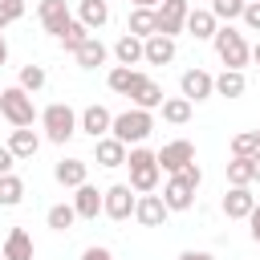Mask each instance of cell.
Masks as SVG:
<instances>
[{
  "instance_id": "cell-1",
  "label": "cell",
  "mask_w": 260,
  "mask_h": 260,
  "mask_svg": "<svg viewBox=\"0 0 260 260\" xmlns=\"http://www.w3.org/2000/svg\"><path fill=\"white\" fill-rule=\"evenodd\" d=\"M199 183H203V171H199L195 162H187L179 175H171L167 187H162V203H167V211H187V207L195 203Z\"/></svg>"
},
{
  "instance_id": "cell-2",
  "label": "cell",
  "mask_w": 260,
  "mask_h": 260,
  "mask_svg": "<svg viewBox=\"0 0 260 260\" xmlns=\"http://www.w3.org/2000/svg\"><path fill=\"white\" fill-rule=\"evenodd\" d=\"M211 45H215V53H219L223 69H240V73H244V65L252 61V45H248V41H244V32H236L232 24H219V28H215V37H211Z\"/></svg>"
},
{
  "instance_id": "cell-3",
  "label": "cell",
  "mask_w": 260,
  "mask_h": 260,
  "mask_svg": "<svg viewBox=\"0 0 260 260\" xmlns=\"http://www.w3.org/2000/svg\"><path fill=\"white\" fill-rule=\"evenodd\" d=\"M126 167H130V191H138V195H150V191H158V158H154V150H146V146H134L130 154H126Z\"/></svg>"
},
{
  "instance_id": "cell-4",
  "label": "cell",
  "mask_w": 260,
  "mask_h": 260,
  "mask_svg": "<svg viewBox=\"0 0 260 260\" xmlns=\"http://www.w3.org/2000/svg\"><path fill=\"white\" fill-rule=\"evenodd\" d=\"M150 130H154V114L150 110H126V114H114V122H110V134L122 146L150 138Z\"/></svg>"
},
{
  "instance_id": "cell-5",
  "label": "cell",
  "mask_w": 260,
  "mask_h": 260,
  "mask_svg": "<svg viewBox=\"0 0 260 260\" xmlns=\"http://www.w3.org/2000/svg\"><path fill=\"white\" fill-rule=\"evenodd\" d=\"M41 126H45V138L49 142H69L77 134V114L69 102H53L41 110Z\"/></svg>"
},
{
  "instance_id": "cell-6",
  "label": "cell",
  "mask_w": 260,
  "mask_h": 260,
  "mask_svg": "<svg viewBox=\"0 0 260 260\" xmlns=\"http://www.w3.org/2000/svg\"><path fill=\"white\" fill-rule=\"evenodd\" d=\"M0 114L8 118V126H12V130H20V126H32V118H37L32 93H24L20 85H8V89H0Z\"/></svg>"
},
{
  "instance_id": "cell-7",
  "label": "cell",
  "mask_w": 260,
  "mask_h": 260,
  "mask_svg": "<svg viewBox=\"0 0 260 260\" xmlns=\"http://www.w3.org/2000/svg\"><path fill=\"white\" fill-rule=\"evenodd\" d=\"M134 199L138 195H130V183H114V187H106L102 191V215H110V219H130L134 215Z\"/></svg>"
},
{
  "instance_id": "cell-8",
  "label": "cell",
  "mask_w": 260,
  "mask_h": 260,
  "mask_svg": "<svg viewBox=\"0 0 260 260\" xmlns=\"http://www.w3.org/2000/svg\"><path fill=\"white\" fill-rule=\"evenodd\" d=\"M187 12H191L187 0H162V4L154 8V24H158V32L175 41V32H183V24H187Z\"/></svg>"
},
{
  "instance_id": "cell-9",
  "label": "cell",
  "mask_w": 260,
  "mask_h": 260,
  "mask_svg": "<svg viewBox=\"0 0 260 260\" xmlns=\"http://www.w3.org/2000/svg\"><path fill=\"white\" fill-rule=\"evenodd\" d=\"M154 158H158V171L179 175L187 162H195V146H191L187 138H175V142H167L162 150H154Z\"/></svg>"
},
{
  "instance_id": "cell-10",
  "label": "cell",
  "mask_w": 260,
  "mask_h": 260,
  "mask_svg": "<svg viewBox=\"0 0 260 260\" xmlns=\"http://www.w3.org/2000/svg\"><path fill=\"white\" fill-rule=\"evenodd\" d=\"M167 215H171V211H167L162 195H154V191H150V195H138V199H134V219H138L142 228H162V223H167Z\"/></svg>"
},
{
  "instance_id": "cell-11",
  "label": "cell",
  "mask_w": 260,
  "mask_h": 260,
  "mask_svg": "<svg viewBox=\"0 0 260 260\" xmlns=\"http://www.w3.org/2000/svg\"><path fill=\"white\" fill-rule=\"evenodd\" d=\"M37 20H41V28H45V32L61 37V32H65V24H69L73 16H69V4H65V0H41V4H37Z\"/></svg>"
},
{
  "instance_id": "cell-12",
  "label": "cell",
  "mask_w": 260,
  "mask_h": 260,
  "mask_svg": "<svg viewBox=\"0 0 260 260\" xmlns=\"http://www.w3.org/2000/svg\"><path fill=\"white\" fill-rule=\"evenodd\" d=\"M179 89H183L187 102H203V98L215 93V77H211L207 69H187V73L179 77Z\"/></svg>"
},
{
  "instance_id": "cell-13",
  "label": "cell",
  "mask_w": 260,
  "mask_h": 260,
  "mask_svg": "<svg viewBox=\"0 0 260 260\" xmlns=\"http://www.w3.org/2000/svg\"><path fill=\"white\" fill-rule=\"evenodd\" d=\"M110 122H114V114H110L106 106H98V102H93V106H85V110H81L77 130H85L89 138H106V134H110Z\"/></svg>"
},
{
  "instance_id": "cell-14",
  "label": "cell",
  "mask_w": 260,
  "mask_h": 260,
  "mask_svg": "<svg viewBox=\"0 0 260 260\" xmlns=\"http://www.w3.org/2000/svg\"><path fill=\"white\" fill-rule=\"evenodd\" d=\"M130 98H134V110H158L167 93H162V85H158L154 77H146V73H142V77H138V85L130 89Z\"/></svg>"
},
{
  "instance_id": "cell-15",
  "label": "cell",
  "mask_w": 260,
  "mask_h": 260,
  "mask_svg": "<svg viewBox=\"0 0 260 260\" xmlns=\"http://www.w3.org/2000/svg\"><path fill=\"white\" fill-rule=\"evenodd\" d=\"M142 61H146V65H167V61H175V41L162 37V32L146 37V41H142Z\"/></svg>"
},
{
  "instance_id": "cell-16",
  "label": "cell",
  "mask_w": 260,
  "mask_h": 260,
  "mask_svg": "<svg viewBox=\"0 0 260 260\" xmlns=\"http://www.w3.org/2000/svg\"><path fill=\"white\" fill-rule=\"evenodd\" d=\"M73 211H77V219H98L102 215V191L93 183H81L73 195Z\"/></svg>"
},
{
  "instance_id": "cell-17",
  "label": "cell",
  "mask_w": 260,
  "mask_h": 260,
  "mask_svg": "<svg viewBox=\"0 0 260 260\" xmlns=\"http://www.w3.org/2000/svg\"><path fill=\"white\" fill-rule=\"evenodd\" d=\"M252 207H256V195H252L248 187H232V191L223 195V215H228V219H248Z\"/></svg>"
},
{
  "instance_id": "cell-18",
  "label": "cell",
  "mask_w": 260,
  "mask_h": 260,
  "mask_svg": "<svg viewBox=\"0 0 260 260\" xmlns=\"http://www.w3.org/2000/svg\"><path fill=\"white\" fill-rule=\"evenodd\" d=\"M53 175H57L61 187H73V191H77V187L85 183V175H89V162H85V158H61V162L53 167Z\"/></svg>"
},
{
  "instance_id": "cell-19",
  "label": "cell",
  "mask_w": 260,
  "mask_h": 260,
  "mask_svg": "<svg viewBox=\"0 0 260 260\" xmlns=\"http://www.w3.org/2000/svg\"><path fill=\"white\" fill-rule=\"evenodd\" d=\"M183 28H187V32L195 37V41H211V37H215V28H219V20H215V16L207 12V8H191V12H187V24H183Z\"/></svg>"
},
{
  "instance_id": "cell-20",
  "label": "cell",
  "mask_w": 260,
  "mask_h": 260,
  "mask_svg": "<svg viewBox=\"0 0 260 260\" xmlns=\"http://www.w3.org/2000/svg\"><path fill=\"white\" fill-rule=\"evenodd\" d=\"M93 154H98V162H102V167H126V146H122L114 134L93 138Z\"/></svg>"
},
{
  "instance_id": "cell-21",
  "label": "cell",
  "mask_w": 260,
  "mask_h": 260,
  "mask_svg": "<svg viewBox=\"0 0 260 260\" xmlns=\"http://www.w3.org/2000/svg\"><path fill=\"white\" fill-rule=\"evenodd\" d=\"M4 260H32V236L24 232V228H12L8 236H4V252H0Z\"/></svg>"
},
{
  "instance_id": "cell-22",
  "label": "cell",
  "mask_w": 260,
  "mask_h": 260,
  "mask_svg": "<svg viewBox=\"0 0 260 260\" xmlns=\"http://www.w3.org/2000/svg\"><path fill=\"white\" fill-rule=\"evenodd\" d=\"M8 150H12V158H32V154L41 150V138H37V130H28V126L12 130V134H8Z\"/></svg>"
},
{
  "instance_id": "cell-23",
  "label": "cell",
  "mask_w": 260,
  "mask_h": 260,
  "mask_svg": "<svg viewBox=\"0 0 260 260\" xmlns=\"http://www.w3.org/2000/svg\"><path fill=\"white\" fill-rule=\"evenodd\" d=\"M126 32H130V37H138V41L154 37V32H158V24H154V8H130Z\"/></svg>"
},
{
  "instance_id": "cell-24",
  "label": "cell",
  "mask_w": 260,
  "mask_h": 260,
  "mask_svg": "<svg viewBox=\"0 0 260 260\" xmlns=\"http://www.w3.org/2000/svg\"><path fill=\"white\" fill-rule=\"evenodd\" d=\"M73 57H77V65H81V69H98V65H106L110 49H106V45H102L98 37H89V41H85V45H81V49H77Z\"/></svg>"
},
{
  "instance_id": "cell-25",
  "label": "cell",
  "mask_w": 260,
  "mask_h": 260,
  "mask_svg": "<svg viewBox=\"0 0 260 260\" xmlns=\"http://www.w3.org/2000/svg\"><path fill=\"white\" fill-rule=\"evenodd\" d=\"M77 20L93 32V28H102L106 20H110V4L106 0H81V12H77Z\"/></svg>"
},
{
  "instance_id": "cell-26",
  "label": "cell",
  "mask_w": 260,
  "mask_h": 260,
  "mask_svg": "<svg viewBox=\"0 0 260 260\" xmlns=\"http://www.w3.org/2000/svg\"><path fill=\"white\" fill-rule=\"evenodd\" d=\"M114 57H118V65H126V69H134L138 61H142V41L138 37H118V45H114Z\"/></svg>"
},
{
  "instance_id": "cell-27",
  "label": "cell",
  "mask_w": 260,
  "mask_h": 260,
  "mask_svg": "<svg viewBox=\"0 0 260 260\" xmlns=\"http://www.w3.org/2000/svg\"><path fill=\"white\" fill-rule=\"evenodd\" d=\"M244 89H248V77H244L240 69H223V73L215 77V93H219V98H240Z\"/></svg>"
},
{
  "instance_id": "cell-28",
  "label": "cell",
  "mask_w": 260,
  "mask_h": 260,
  "mask_svg": "<svg viewBox=\"0 0 260 260\" xmlns=\"http://www.w3.org/2000/svg\"><path fill=\"white\" fill-rule=\"evenodd\" d=\"M138 77H142L138 69H126V65H114V69H110V77H106V85H110L114 93H126V98H130V89L138 85Z\"/></svg>"
},
{
  "instance_id": "cell-29",
  "label": "cell",
  "mask_w": 260,
  "mask_h": 260,
  "mask_svg": "<svg viewBox=\"0 0 260 260\" xmlns=\"http://www.w3.org/2000/svg\"><path fill=\"white\" fill-rule=\"evenodd\" d=\"M162 122H171V126H183V122H191V102L187 98H162Z\"/></svg>"
},
{
  "instance_id": "cell-30",
  "label": "cell",
  "mask_w": 260,
  "mask_h": 260,
  "mask_svg": "<svg viewBox=\"0 0 260 260\" xmlns=\"http://www.w3.org/2000/svg\"><path fill=\"white\" fill-rule=\"evenodd\" d=\"M24 199V179L20 175H0V207H16Z\"/></svg>"
},
{
  "instance_id": "cell-31",
  "label": "cell",
  "mask_w": 260,
  "mask_h": 260,
  "mask_svg": "<svg viewBox=\"0 0 260 260\" xmlns=\"http://www.w3.org/2000/svg\"><path fill=\"white\" fill-rule=\"evenodd\" d=\"M228 183H232V187H252V183H256V175H252V154L228 162Z\"/></svg>"
},
{
  "instance_id": "cell-32",
  "label": "cell",
  "mask_w": 260,
  "mask_h": 260,
  "mask_svg": "<svg viewBox=\"0 0 260 260\" xmlns=\"http://www.w3.org/2000/svg\"><path fill=\"white\" fill-rule=\"evenodd\" d=\"M73 219H77L73 203H53V207H49V215H45V223H49L53 232H69V228H73Z\"/></svg>"
},
{
  "instance_id": "cell-33",
  "label": "cell",
  "mask_w": 260,
  "mask_h": 260,
  "mask_svg": "<svg viewBox=\"0 0 260 260\" xmlns=\"http://www.w3.org/2000/svg\"><path fill=\"white\" fill-rule=\"evenodd\" d=\"M89 37H93V32H89V28L81 24V20H69V24H65V32H61V45H65L69 53H77V49H81V45H85Z\"/></svg>"
},
{
  "instance_id": "cell-34",
  "label": "cell",
  "mask_w": 260,
  "mask_h": 260,
  "mask_svg": "<svg viewBox=\"0 0 260 260\" xmlns=\"http://www.w3.org/2000/svg\"><path fill=\"white\" fill-rule=\"evenodd\" d=\"M16 85H20L24 93H37V89L45 85V69H41V65H20V77H16Z\"/></svg>"
},
{
  "instance_id": "cell-35",
  "label": "cell",
  "mask_w": 260,
  "mask_h": 260,
  "mask_svg": "<svg viewBox=\"0 0 260 260\" xmlns=\"http://www.w3.org/2000/svg\"><path fill=\"white\" fill-rule=\"evenodd\" d=\"M256 150H260L256 130H244V134H236V138H232V158H248V154H256Z\"/></svg>"
},
{
  "instance_id": "cell-36",
  "label": "cell",
  "mask_w": 260,
  "mask_h": 260,
  "mask_svg": "<svg viewBox=\"0 0 260 260\" xmlns=\"http://www.w3.org/2000/svg\"><path fill=\"white\" fill-rule=\"evenodd\" d=\"M244 4H248V0H211V8H207V12H211L215 20H228V24H232V20L244 12Z\"/></svg>"
},
{
  "instance_id": "cell-37",
  "label": "cell",
  "mask_w": 260,
  "mask_h": 260,
  "mask_svg": "<svg viewBox=\"0 0 260 260\" xmlns=\"http://www.w3.org/2000/svg\"><path fill=\"white\" fill-rule=\"evenodd\" d=\"M20 16H24V0H0V32Z\"/></svg>"
},
{
  "instance_id": "cell-38",
  "label": "cell",
  "mask_w": 260,
  "mask_h": 260,
  "mask_svg": "<svg viewBox=\"0 0 260 260\" xmlns=\"http://www.w3.org/2000/svg\"><path fill=\"white\" fill-rule=\"evenodd\" d=\"M240 20H244L252 32H260V0H248V4H244V12H240Z\"/></svg>"
},
{
  "instance_id": "cell-39",
  "label": "cell",
  "mask_w": 260,
  "mask_h": 260,
  "mask_svg": "<svg viewBox=\"0 0 260 260\" xmlns=\"http://www.w3.org/2000/svg\"><path fill=\"white\" fill-rule=\"evenodd\" d=\"M81 260H114V256H110V248H98V244H93V248L81 252Z\"/></svg>"
},
{
  "instance_id": "cell-40",
  "label": "cell",
  "mask_w": 260,
  "mask_h": 260,
  "mask_svg": "<svg viewBox=\"0 0 260 260\" xmlns=\"http://www.w3.org/2000/svg\"><path fill=\"white\" fill-rule=\"evenodd\" d=\"M12 162H16V158H12V150H8V146H0V175H12Z\"/></svg>"
},
{
  "instance_id": "cell-41",
  "label": "cell",
  "mask_w": 260,
  "mask_h": 260,
  "mask_svg": "<svg viewBox=\"0 0 260 260\" xmlns=\"http://www.w3.org/2000/svg\"><path fill=\"white\" fill-rule=\"evenodd\" d=\"M248 223H252V240L260 244V203L252 207V215H248Z\"/></svg>"
},
{
  "instance_id": "cell-42",
  "label": "cell",
  "mask_w": 260,
  "mask_h": 260,
  "mask_svg": "<svg viewBox=\"0 0 260 260\" xmlns=\"http://www.w3.org/2000/svg\"><path fill=\"white\" fill-rule=\"evenodd\" d=\"M179 260H215V256H207V252H183Z\"/></svg>"
},
{
  "instance_id": "cell-43",
  "label": "cell",
  "mask_w": 260,
  "mask_h": 260,
  "mask_svg": "<svg viewBox=\"0 0 260 260\" xmlns=\"http://www.w3.org/2000/svg\"><path fill=\"white\" fill-rule=\"evenodd\" d=\"M130 4H134V8H158L162 0H130Z\"/></svg>"
},
{
  "instance_id": "cell-44",
  "label": "cell",
  "mask_w": 260,
  "mask_h": 260,
  "mask_svg": "<svg viewBox=\"0 0 260 260\" xmlns=\"http://www.w3.org/2000/svg\"><path fill=\"white\" fill-rule=\"evenodd\" d=\"M252 175H256V183H260V150L252 154Z\"/></svg>"
},
{
  "instance_id": "cell-45",
  "label": "cell",
  "mask_w": 260,
  "mask_h": 260,
  "mask_svg": "<svg viewBox=\"0 0 260 260\" xmlns=\"http://www.w3.org/2000/svg\"><path fill=\"white\" fill-rule=\"evenodd\" d=\"M8 61V45H4V32H0V65Z\"/></svg>"
},
{
  "instance_id": "cell-46",
  "label": "cell",
  "mask_w": 260,
  "mask_h": 260,
  "mask_svg": "<svg viewBox=\"0 0 260 260\" xmlns=\"http://www.w3.org/2000/svg\"><path fill=\"white\" fill-rule=\"evenodd\" d=\"M252 61H256V65H260V41H256V45H252Z\"/></svg>"
},
{
  "instance_id": "cell-47",
  "label": "cell",
  "mask_w": 260,
  "mask_h": 260,
  "mask_svg": "<svg viewBox=\"0 0 260 260\" xmlns=\"http://www.w3.org/2000/svg\"><path fill=\"white\" fill-rule=\"evenodd\" d=\"M256 138H260V130H256Z\"/></svg>"
},
{
  "instance_id": "cell-48",
  "label": "cell",
  "mask_w": 260,
  "mask_h": 260,
  "mask_svg": "<svg viewBox=\"0 0 260 260\" xmlns=\"http://www.w3.org/2000/svg\"><path fill=\"white\" fill-rule=\"evenodd\" d=\"M106 4H110V0H106Z\"/></svg>"
},
{
  "instance_id": "cell-49",
  "label": "cell",
  "mask_w": 260,
  "mask_h": 260,
  "mask_svg": "<svg viewBox=\"0 0 260 260\" xmlns=\"http://www.w3.org/2000/svg\"><path fill=\"white\" fill-rule=\"evenodd\" d=\"M0 260H4V256H0Z\"/></svg>"
}]
</instances>
